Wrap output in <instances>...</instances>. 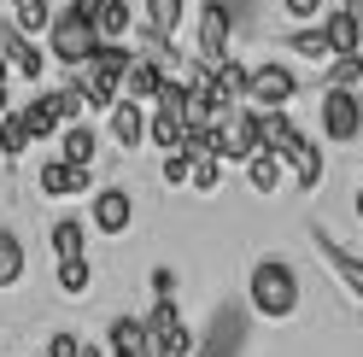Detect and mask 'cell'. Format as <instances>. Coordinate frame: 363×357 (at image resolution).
<instances>
[{"instance_id":"obj_1","label":"cell","mask_w":363,"mask_h":357,"mask_svg":"<svg viewBox=\"0 0 363 357\" xmlns=\"http://www.w3.org/2000/svg\"><path fill=\"white\" fill-rule=\"evenodd\" d=\"M264 147L287 159L293 188H299V193H316V188H323V176H328L323 141H311V129L293 123V111H264Z\"/></svg>"},{"instance_id":"obj_2","label":"cell","mask_w":363,"mask_h":357,"mask_svg":"<svg viewBox=\"0 0 363 357\" xmlns=\"http://www.w3.org/2000/svg\"><path fill=\"white\" fill-rule=\"evenodd\" d=\"M299 299H305V281L287 258H258L252 276H246V305L258 310L264 322H293L299 317Z\"/></svg>"},{"instance_id":"obj_3","label":"cell","mask_w":363,"mask_h":357,"mask_svg":"<svg viewBox=\"0 0 363 357\" xmlns=\"http://www.w3.org/2000/svg\"><path fill=\"white\" fill-rule=\"evenodd\" d=\"M48 53L65 64V71H77V64H88L100 53V30H94V18H88L77 0H65V6L53 12V30H48Z\"/></svg>"},{"instance_id":"obj_4","label":"cell","mask_w":363,"mask_h":357,"mask_svg":"<svg viewBox=\"0 0 363 357\" xmlns=\"http://www.w3.org/2000/svg\"><path fill=\"white\" fill-rule=\"evenodd\" d=\"M264 147V111L258 106H235L229 118L217 123V159L223 164H246Z\"/></svg>"},{"instance_id":"obj_5","label":"cell","mask_w":363,"mask_h":357,"mask_svg":"<svg viewBox=\"0 0 363 357\" xmlns=\"http://www.w3.org/2000/svg\"><path fill=\"white\" fill-rule=\"evenodd\" d=\"M182 135H188V82H164V94L152 100V123H147V141L158 152H176Z\"/></svg>"},{"instance_id":"obj_6","label":"cell","mask_w":363,"mask_h":357,"mask_svg":"<svg viewBox=\"0 0 363 357\" xmlns=\"http://www.w3.org/2000/svg\"><path fill=\"white\" fill-rule=\"evenodd\" d=\"M147 340H152L158 357H194V351H199V340H194V328L182 322L176 299H152V310H147Z\"/></svg>"},{"instance_id":"obj_7","label":"cell","mask_w":363,"mask_h":357,"mask_svg":"<svg viewBox=\"0 0 363 357\" xmlns=\"http://www.w3.org/2000/svg\"><path fill=\"white\" fill-rule=\"evenodd\" d=\"M229 47H235V12H229V0H206V6H199V47H194V59L217 71L223 59H235Z\"/></svg>"},{"instance_id":"obj_8","label":"cell","mask_w":363,"mask_h":357,"mask_svg":"<svg viewBox=\"0 0 363 357\" xmlns=\"http://www.w3.org/2000/svg\"><path fill=\"white\" fill-rule=\"evenodd\" d=\"M363 135V94L357 88H323V141L346 147Z\"/></svg>"},{"instance_id":"obj_9","label":"cell","mask_w":363,"mask_h":357,"mask_svg":"<svg viewBox=\"0 0 363 357\" xmlns=\"http://www.w3.org/2000/svg\"><path fill=\"white\" fill-rule=\"evenodd\" d=\"M0 53H6L18 82H41V71H48V47L30 30H18V18H0Z\"/></svg>"},{"instance_id":"obj_10","label":"cell","mask_w":363,"mask_h":357,"mask_svg":"<svg viewBox=\"0 0 363 357\" xmlns=\"http://www.w3.org/2000/svg\"><path fill=\"white\" fill-rule=\"evenodd\" d=\"M293 94H299V76H293V64H281V59L252 64V106H258V111H287Z\"/></svg>"},{"instance_id":"obj_11","label":"cell","mask_w":363,"mask_h":357,"mask_svg":"<svg viewBox=\"0 0 363 357\" xmlns=\"http://www.w3.org/2000/svg\"><path fill=\"white\" fill-rule=\"evenodd\" d=\"M88 229L94 234H129L135 229V193L129 188H100L94 193V205H88Z\"/></svg>"},{"instance_id":"obj_12","label":"cell","mask_w":363,"mask_h":357,"mask_svg":"<svg viewBox=\"0 0 363 357\" xmlns=\"http://www.w3.org/2000/svg\"><path fill=\"white\" fill-rule=\"evenodd\" d=\"M311 246L323 252V264L334 270V281H340V287H346V293L363 305V258H357L352 246H340V240H334L328 229H316V222H311Z\"/></svg>"},{"instance_id":"obj_13","label":"cell","mask_w":363,"mask_h":357,"mask_svg":"<svg viewBox=\"0 0 363 357\" xmlns=\"http://www.w3.org/2000/svg\"><path fill=\"white\" fill-rule=\"evenodd\" d=\"M35 188L48 193V199H77L94 188V164H71V159H48L35 170Z\"/></svg>"},{"instance_id":"obj_14","label":"cell","mask_w":363,"mask_h":357,"mask_svg":"<svg viewBox=\"0 0 363 357\" xmlns=\"http://www.w3.org/2000/svg\"><path fill=\"white\" fill-rule=\"evenodd\" d=\"M147 123H152V118H147L135 100H118V106L106 111V135L118 141L123 152H141V147H147Z\"/></svg>"},{"instance_id":"obj_15","label":"cell","mask_w":363,"mask_h":357,"mask_svg":"<svg viewBox=\"0 0 363 357\" xmlns=\"http://www.w3.org/2000/svg\"><path fill=\"white\" fill-rule=\"evenodd\" d=\"M106 346H111V357H158L147 340V317H123V310L106 322Z\"/></svg>"},{"instance_id":"obj_16","label":"cell","mask_w":363,"mask_h":357,"mask_svg":"<svg viewBox=\"0 0 363 357\" xmlns=\"http://www.w3.org/2000/svg\"><path fill=\"white\" fill-rule=\"evenodd\" d=\"M240 170H246V188H252L258 199L281 193V176H293V170H287V159H281V152H269V147H258V152H252V159H246Z\"/></svg>"},{"instance_id":"obj_17","label":"cell","mask_w":363,"mask_h":357,"mask_svg":"<svg viewBox=\"0 0 363 357\" xmlns=\"http://www.w3.org/2000/svg\"><path fill=\"white\" fill-rule=\"evenodd\" d=\"M164 71H158V64L147 59V53H135V64L123 71V100H135V106H152L158 94H164Z\"/></svg>"},{"instance_id":"obj_18","label":"cell","mask_w":363,"mask_h":357,"mask_svg":"<svg viewBox=\"0 0 363 357\" xmlns=\"http://www.w3.org/2000/svg\"><path fill=\"white\" fill-rule=\"evenodd\" d=\"M323 30H328V47H334V59L363 53V12H352V6H334V12L323 18Z\"/></svg>"},{"instance_id":"obj_19","label":"cell","mask_w":363,"mask_h":357,"mask_svg":"<svg viewBox=\"0 0 363 357\" xmlns=\"http://www.w3.org/2000/svg\"><path fill=\"white\" fill-rule=\"evenodd\" d=\"M240 322H246V317H240L235 305H217V322H211V340L199 346V357H235V351H240V334H246Z\"/></svg>"},{"instance_id":"obj_20","label":"cell","mask_w":363,"mask_h":357,"mask_svg":"<svg viewBox=\"0 0 363 357\" xmlns=\"http://www.w3.org/2000/svg\"><path fill=\"white\" fill-rule=\"evenodd\" d=\"M48 246H53V258H88V217H53Z\"/></svg>"},{"instance_id":"obj_21","label":"cell","mask_w":363,"mask_h":357,"mask_svg":"<svg viewBox=\"0 0 363 357\" xmlns=\"http://www.w3.org/2000/svg\"><path fill=\"white\" fill-rule=\"evenodd\" d=\"M30 147H35V129H30V111L18 106V111H6V118H0V159L18 164Z\"/></svg>"},{"instance_id":"obj_22","label":"cell","mask_w":363,"mask_h":357,"mask_svg":"<svg viewBox=\"0 0 363 357\" xmlns=\"http://www.w3.org/2000/svg\"><path fill=\"white\" fill-rule=\"evenodd\" d=\"M287 53L305 59V64H334V47H328V30H323V24H293Z\"/></svg>"},{"instance_id":"obj_23","label":"cell","mask_w":363,"mask_h":357,"mask_svg":"<svg viewBox=\"0 0 363 357\" xmlns=\"http://www.w3.org/2000/svg\"><path fill=\"white\" fill-rule=\"evenodd\" d=\"M59 159L94 164V159H100V129H88V118H82V123H65V129H59Z\"/></svg>"},{"instance_id":"obj_24","label":"cell","mask_w":363,"mask_h":357,"mask_svg":"<svg viewBox=\"0 0 363 357\" xmlns=\"http://www.w3.org/2000/svg\"><path fill=\"white\" fill-rule=\"evenodd\" d=\"M217 94L235 100V106H252V64L223 59V64H217Z\"/></svg>"},{"instance_id":"obj_25","label":"cell","mask_w":363,"mask_h":357,"mask_svg":"<svg viewBox=\"0 0 363 357\" xmlns=\"http://www.w3.org/2000/svg\"><path fill=\"white\" fill-rule=\"evenodd\" d=\"M94 30H100V41H129L135 35V6L129 0H106L94 12Z\"/></svg>"},{"instance_id":"obj_26","label":"cell","mask_w":363,"mask_h":357,"mask_svg":"<svg viewBox=\"0 0 363 357\" xmlns=\"http://www.w3.org/2000/svg\"><path fill=\"white\" fill-rule=\"evenodd\" d=\"M30 270V252H24V240H18L12 229H0V287H18Z\"/></svg>"},{"instance_id":"obj_27","label":"cell","mask_w":363,"mask_h":357,"mask_svg":"<svg viewBox=\"0 0 363 357\" xmlns=\"http://www.w3.org/2000/svg\"><path fill=\"white\" fill-rule=\"evenodd\" d=\"M53 0H12V18H18V30H30V35H48L53 30Z\"/></svg>"},{"instance_id":"obj_28","label":"cell","mask_w":363,"mask_h":357,"mask_svg":"<svg viewBox=\"0 0 363 357\" xmlns=\"http://www.w3.org/2000/svg\"><path fill=\"white\" fill-rule=\"evenodd\" d=\"M182 12H188V0H147V30L170 41L182 30Z\"/></svg>"},{"instance_id":"obj_29","label":"cell","mask_w":363,"mask_h":357,"mask_svg":"<svg viewBox=\"0 0 363 357\" xmlns=\"http://www.w3.org/2000/svg\"><path fill=\"white\" fill-rule=\"evenodd\" d=\"M24 111H30V129H35V141H48V135H59V129H65L59 106H53V88H48V94H35Z\"/></svg>"},{"instance_id":"obj_30","label":"cell","mask_w":363,"mask_h":357,"mask_svg":"<svg viewBox=\"0 0 363 357\" xmlns=\"http://www.w3.org/2000/svg\"><path fill=\"white\" fill-rule=\"evenodd\" d=\"M88 287H94V264H88V258H59V293L82 299Z\"/></svg>"},{"instance_id":"obj_31","label":"cell","mask_w":363,"mask_h":357,"mask_svg":"<svg viewBox=\"0 0 363 357\" xmlns=\"http://www.w3.org/2000/svg\"><path fill=\"white\" fill-rule=\"evenodd\" d=\"M53 106H59V118H65V123H82V118H88V94H82V82H77V76H71V82H59V88H53Z\"/></svg>"},{"instance_id":"obj_32","label":"cell","mask_w":363,"mask_h":357,"mask_svg":"<svg viewBox=\"0 0 363 357\" xmlns=\"http://www.w3.org/2000/svg\"><path fill=\"white\" fill-rule=\"evenodd\" d=\"M188 188H194V193H206V199H211V193L223 188V159H217V152H206V159H194V182H188Z\"/></svg>"},{"instance_id":"obj_33","label":"cell","mask_w":363,"mask_h":357,"mask_svg":"<svg viewBox=\"0 0 363 357\" xmlns=\"http://www.w3.org/2000/svg\"><path fill=\"white\" fill-rule=\"evenodd\" d=\"M158 182H164V188H188V182H194V159H188V152H164Z\"/></svg>"},{"instance_id":"obj_34","label":"cell","mask_w":363,"mask_h":357,"mask_svg":"<svg viewBox=\"0 0 363 357\" xmlns=\"http://www.w3.org/2000/svg\"><path fill=\"white\" fill-rule=\"evenodd\" d=\"M328 88H363V53H346L328 64Z\"/></svg>"},{"instance_id":"obj_35","label":"cell","mask_w":363,"mask_h":357,"mask_svg":"<svg viewBox=\"0 0 363 357\" xmlns=\"http://www.w3.org/2000/svg\"><path fill=\"white\" fill-rule=\"evenodd\" d=\"M82 346H88V340H77L71 328H59L53 340H48V357H82Z\"/></svg>"},{"instance_id":"obj_36","label":"cell","mask_w":363,"mask_h":357,"mask_svg":"<svg viewBox=\"0 0 363 357\" xmlns=\"http://www.w3.org/2000/svg\"><path fill=\"white\" fill-rule=\"evenodd\" d=\"M176 287H182V276L170 270V264H158L152 270V299H176Z\"/></svg>"},{"instance_id":"obj_37","label":"cell","mask_w":363,"mask_h":357,"mask_svg":"<svg viewBox=\"0 0 363 357\" xmlns=\"http://www.w3.org/2000/svg\"><path fill=\"white\" fill-rule=\"evenodd\" d=\"M281 12L293 24H316V12H323V0H281Z\"/></svg>"},{"instance_id":"obj_38","label":"cell","mask_w":363,"mask_h":357,"mask_svg":"<svg viewBox=\"0 0 363 357\" xmlns=\"http://www.w3.org/2000/svg\"><path fill=\"white\" fill-rule=\"evenodd\" d=\"M82 357H111V346H94V340H88V346H82Z\"/></svg>"},{"instance_id":"obj_39","label":"cell","mask_w":363,"mask_h":357,"mask_svg":"<svg viewBox=\"0 0 363 357\" xmlns=\"http://www.w3.org/2000/svg\"><path fill=\"white\" fill-rule=\"evenodd\" d=\"M352 205H357V222H363V170H357V193H352Z\"/></svg>"},{"instance_id":"obj_40","label":"cell","mask_w":363,"mask_h":357,"mask_svg":"<svg viewBox=\"0 0 363 357\" xmlns=\"http://www.w3.org/2000/svg\"><path fill=\"white\" fill-rule=\"evenodd\" d=\"M6 111H12V88L0 82V118H6Z\"/></svg>"},{"instance_id":"obj_41","label":"cell","mask_w":363,"mask_h":357,"mask_svg":"<svg viewBox=\"0 0 363 357\" xmlns=\"http://www.w3.org/2000/svg\"><path fill=\"white\" fill-rule=\"evenodd\" d=\"M41 357H48V351H41Z\"/></svg>"}]
</instances>
